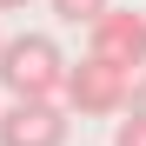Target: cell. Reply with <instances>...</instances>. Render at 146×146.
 <instances>
[{"label":"cell","mask_w":146,"mask_h":146,"mask_svg":"<svg viewBox=\"0 0 146 146\" xmlns=\"http://www.w3.org/2000/svg\"><path fill=\"white\" fill-rule=\"evenodd\" d=\"M66 53H60V40L53 33H20L0 46V86L13 93V100H60V86H66Z\"/></svg>","instance_id":"cell-1"},{"label":"cell","mask_w":146,"mask_h":146,"mask_svg":"<svg viewBox=\"0 0 146 146\" xmlns=\"http://www.w3.org/2000/svg\"><path fill=\"white\" fill-rule=\"evenodd\" d=\"M60 100H66L73 113H86V119H106V113H126L133 80H126V66H113V60H100V53H86V60H73V66H66Z\"/></svg>","instance_id":"cell-2"},{"label":"cell","mask_w":146,"mask_h":146,"mask_svg":"<svg viewBox=\"0 0 146 146\" xmlns=\"http://www.w3.org/2000/svg\"><path fill=\"white\" fill-rule=\"evenodd\" d=\"M66 100H13L0 113V146H66Z\"/></svg>","instance_id":"cell-3"},{"label":"cell","mask_w":146,"mask_h":146,"mask_svg":"<svg viewBox=\"0 0 146 146\" xmlns=\"http://www.w3.org/2000/svg\"><path fill=\"white\" fill-rule=\"evenodd\" d=\"M93 53L113 60V66H146V13L133 7H106L100 20H93Z\"/></svg>","instance_id":"cell-4"},{"label":"cell","mask_w":146,"mask_h":146,"mask_svg":"<svg viewBox=\"0 0 146 146\" xmlns=\"http://www.w3.org/2000/svg\"><path fill=\"white\" fill-rule=\"evenodd\" d=\"M46 7H53V13L66 20V27H93V20H100V13L113 7V0H46Z\"/></svg>","instance_id":"cell-5"},{"label":"cell","mask_w":146,"mask_h":146,"mask_svg":"<svg viewBox=\"0 0 146 146\" xmlns=\"http://www.w3.org/2000/svg\"><path fill=\"white\" fill-rule=\"evenodd\" d=\"M113 146H146V113H126L113 126Z\"/></svg>","instance_id":"cell-6"},{"label":"cell","mask_w":146,"mask_h":146,"mask_svg":"<svg viewBox=\"0 0 146 146\" xmlns=\"http://www.w3.org/2000/svg\"><path fill=\"white\" fill-rule=\"evenodd\" d=\"M126 113H146V66L133 73V100H126Z\"/></svg>","instance_id":"cell-7"},{"label":"cell","mask_w":146,"mask_h":146,"mask_svg":"<svg viewBox=\"0 0 146 146\" xmlns=\"http://www.w3.org/2000/svg\"><path fill=\"white\" fill-rule=\"evenodd\" d=\"M33 7V0H0V13H27Z\"/></svg>","instance_id":"cell-8"},{"label":"cell","mask_w":146,"mask_h":146,"mask_svg":"<svg viewBox=\"0 0 146 146\" xmlns=\"http://www.w3.org/2000/svg\"><path fill=\"white\" fill-rule=\"evenodd\" d=\"M0 46H7V40H0Z\"/></svg>","instance_id":"cell-9"}]
</instances>
